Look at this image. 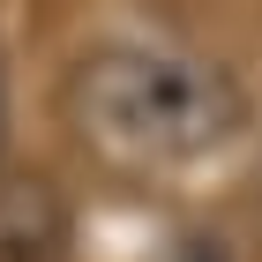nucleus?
<instances>
[{
    "label": "nucleus",
    "instance_id": "nucleus-1",
    "mask_svg": "<svg viewBox=\"0 0 262 262\" xmlns=\"http://www.w3.org/2000/svg\"><path fill=\"white\" fill-rule=\"evenodd\" d=\"M60 113L98 165L172 172L240 127V82L180 38H105L68 68Z\"/></svg>",
    "mask_w": 262,
    "mask_h": 262
},
{
    "label": "nucleus",
    "instance_id": "nucleus-2",
    "mask_svg": "<svg viewBox=\"0 0 262 262\" xmlns=\"http://www.w3.org/2000/svg\"><path fill=\"white\" fill-rule=\"evenodd\" d=\"M0 262H75V210L45 172H0Z\"/></svg>",
    "mask_w": 262,
    "mask_h": 262
},
{
    "label": "nucleus",
    "instance_id": "nucleus-3",
    "mask_svg": "<svg viewBox=\"0 0 262 262\" xmlns=\"http://www.w3.org/2000/svg\"><path fill=\"white\" fill-rule=\"evenodd\" d=\"M0 135H8V68H0Z\"/></svg>",
    "mask_w": 262,
    "mask_h": 262
}]
</instances>
